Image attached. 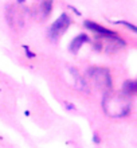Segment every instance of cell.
<instances>
[{
	"label": "cell",
	"mask_w": 137,
	"mask_h": 148,
	"mask_svg": "<svg viewBox=\"0 0 137 148\" xmlns=\"http://www.w3.org/2000/svg\"><path fill=\"white\" fill-rule=\"evenodd\" d=\"M70 24H71L70 16L63 12L62 15L59 16L58 19L55 20L54 23L48 27L47 35H48V38H50V39H52V40H57V39L62 35V34H65V31L69 28V26H70Z\"/></svg>",
	"instance_id": "cell-1"
},
{
	"label": "cell",
	"mask_w": 137,
	"mask_h": 148,
	"mask_svg": "<svg viewBox=\"0 0 137 148\" xmlns=\"http://www.w3.org/2000/svg\"><path fill=\"white\" fill-rule=\"evenodd\" d=\"M90 75L97 81L98 85H102V86H108L110 88L112 86V79H110V75H109V71L106 69H101V67H95V69H91L90 70Z\"/></svg>",
	"instance_id": "cell-2"
},
{
	"label": "cell",
	"mask_w": 137,
	"mask_h": 148,
	"mask_svg": "<svg viewBox=\"0 0 137 148\" xmlns=\"http://www.w3.org/2000/svg\"><path fill=\"white\" fill-rule=\"evenodd\" d=\"M83 24H85V27H86L87 30H90V31L95 32V34H98V35H101V36H105V38H110V36L117 35L114 31H112V30H109V28L102 27V26L94 23V22H91V20H85V23Z\"/></svg>",
	"instance_id": "cell-3"
},
{
	"label": "cell",
	"mask_w": 137,
	"mask_h": 148,
	"mask_svg": "<svg viewBox=\"0 0 137 148\" xmlns=\"http://www.w3.org/2000/svg\"><path fill=\"white\" fill-rule=\"evenodd\" d=\"M89 42V38H87L86 34H79V35H77L73 40H71L70 46H69V49H70L71 53H78V50L81 49V46H82L83 43Z\"/></svg>",
	"instance_id": "cell-4"
},
{
	"label": "cell",
	"mask_w": 137,
	"mask_h": 148,
	"mask_svg": "<svg viewBox=\"0 0 137 148\" xmlns=\"http://www.w3.org/2000/svg\"><path fill=\"white\" fill-rule=\"evenodd\" d=\"M51 8H52V0H43V1H42L39 12H40V16H42L43 19H46L47 16L50 15Z\"/></svg>",
	"instance_id": "cell-5"
},
{
	"label": "cell",
	"mask_w": 137,
	"mask_h": 148,
	"mask_svg": "<svg viewBox=\"0 0 137 148\" xmlns=\"http://www.w3.org/2000/svg\"><path fill=\"white\" fill-rule=\"evenodd\" d=\"M137 90V84L134 81H126L124 84V93L126 96H133Z\"/></svg>",
	"instance_id": "cell-6"
},
{
	"label": "cell",
	"mask_w": 137,
	"mask_h": 148,
	"mask_svg": "<svg viewBox=\"0 0 137 148\" xmlns=\"http://www.w3.org/2000/svg\"><path fill=\"white\" fill-rule=\"evenodd\" d=\"M118 24H122V26H125V27L130 28V31H133V32H137V28L134 27L133 24H130V23H126V22H117Z\"/></svg>",
	"instance_id": "cell-7"
},
{
	"label": "cell",
	"mask_w": 137,
	"mask_h": 148,
	"mask_svg": "<svg viewBox=\"0 0 137 148\" xmlns=\"http://www.w3.org/2000/svg\"><path fill=\"white\" fill-rule=\"evenodd\" d=\"M24 0H18V3H23Z\"/></svg>",
	"instance_id": "cell-8"
}]
</instances>
